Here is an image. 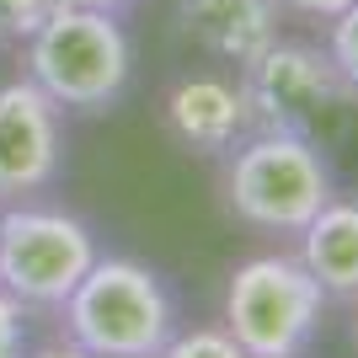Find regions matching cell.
<instances>
[{
	"label": "cell",
	"instance_id": "52a82bcc",
	"mask_svg": "<svg viewBox=\"0 0 358 358\" xmlns=\"http://www.w3.org/2000/svg\"><path fill=\"white\" fill-rule=\"evenodd\" d=\"M64 171V113L16 75L0 86V209L32 203Z\"/></svg>",
	"mask_w": 358,
	"mask_h": 358
},
{
	"label": "cell",
	"instance_id": "2e32d148",
	"mask_svg": "<svg viewBox=\"0 0 358 358\" xmlns=\"http://www.w3.org/2000/svg\"><path fill=\"white\" fill-rule=\"evenodd\" d=\"M27 358H96V353H86L80 343H70V337H59V343H43V348H32Z\"/></svg>",
	"mask_w": 358,
	"mask_h": 358
},
{
	"label": "cell",
	"instance_id": "3957f363",
	"mask_svg": "<svg viewBox=\"0 0 358 358\" xmlns=\"http://www.w3.org/2000/svg\"><path fill=\"white\" fill-rule=\"evenodd\" d=\"M134 75L129 27L107 11L54 6L27 38V80L59 113H107L118 107Z\"/></svg>",
	"mask_w": 358,
	"mask_h": 358
},
{
	"label": "cell",
	"instance_id": "6da1fadb",
	"mask_svg": "<svg viewBox=\"0 0 358 358\" xmlns=\"http://www.w3.org/2000/svg\"><path fill=\"white\" fill-rule=\"evenodd\" d=\"M59 310L64 337L96 358H155L177 331V294L134 257H96Z\"/></svg>",
	"mask_w": 358,
	"mask_h": 358
},
{
	"label": "cell",
	"instance_id": "5bb4252c",
	"mask_svg": "<svg viewBox=\"0 0 358 358\" xmlns=\"http://www.w3.org/2000/svg\"><path fill=\"white\" fill-rule=\"evenodd\" d=\"M27 305L0 289V358H27Z\"/></svg>",
	"mask_w": 358,
	"mask_h": 358
},
{
	"label": "cell",
	"instance_id": "ac0fdd59",
	"mask_svg": "<svg viewBox=\"0 0 358 358\" xmlns=\"http://www.w3.org/2000/svg\"><path fill=\"white\" fill-rule=\"evenodd\" d=\"M353 343H358V327H353Z\"/></svg>",
	"mask_w": 358,
	"mask_h": 358
},
{
	"label": "cell",
	"instance_id": "7c38bea8",
	"mask_svg": "<svg viewBox=\"0 0 358 358\" xmlns=\"http://www.w3.org/2000/svg\"><path fill=\"white\" fill-rule=\"evenodd\" d=\"M327 59H331V70L343 75V86L353 91V102H358V0L327 22Z\"/></svg>",
	"mask_w": 358,
	"mask_h": 358
},
{
	"label": "cell",
	"instance_id": "277c9868",
	"mask_svg": "<svg viewBox=\"0 0 358 358\" xmlns=\"http://www.w3.org/2000/svg\"><path fill=\"white\" fill-rule=\"evenodd\" d=\"M321 315L327 294L289 252L246 257L224 284V331L252 358H305L321 331Z\"/></svg>",
	"mask_w": 358,
	"mask_h": 358
},
{
	"label": "cell",
	"instance_id": "8fae6325",
	"mask_svg": "<svg viewBox=\"0 0 358 358\" xmlns=\"http://www.w3.org/2000/svg\"><path fill=\"white\" fill-rule=\"evenodd\" d=\"M155 358H252L224 327H177Z\"/></svg>",
	"mask_w": 358,
	"mask_h": 358
},
{
	"label": "cell",
	"instance_id": "8992f818",
	"mask_svg": "<svg viewBox=\"0 0 358 358\" xmlns=\"http://www.w3.org/2000/svg\"><path fill=\"white\" fill-rule=\"evenodd\" d=\"M236 80H241V96H246V113H252V134H305V139H315L331 113H343L353 102L343 75L331 70L327 48L305 43V38H278L246 70H236Z\"/></svg>",
	"mask_w": 358,
	"mask_h": 358
},
{
	"label": "cell",
	"instance_id": "9a60e30c",
	"mask_svg": "<svg viewBox=\"0 0 358 358\" xmlns=\"http://www.w3.org/2000/svg\"><path fill=\"white\" fill-rule=\"evenodd\" d=\"M289 16H305V22H331L337 11H348L353 0H278Z\"/></svg>",
	"mask_w": 358,
	"mask_h": 358
},
{
	"label": "cell",
	"instance_id": "5b68a950",
	"mask_svg": "<svg viewBox=\"0 0 358 358\" xmlns=\"http://www.w3.org/2000/svg\"><path fill=\"white\" fill-rule=\"evenodd\" d=\"M96 257V230L80 214L48 203L0 209V289L16 294L27 310H59Z\"/></svg>",
	"mask_w": 358,
	"mask_h": 358
},
{
	"label": "cell",
	"instance_id": "30bf717a",
	"mask_svg": "<svg viewBox=\"0 0 358 358\" xmlns=\"http://www.w3.org/2000/svg\"><path fill=\"white\" fill-rule=\"evenodd\" d=\"M299 262L327 299H353L358 305V198L331 193L305 230H299Z\"/></svg>",
	"mask_w": 358,
	"mask_h": 358
},
{
	"label": "cell",
	"instance_id": "7a4b0ae2",
	"mask_svg": "<svg viewBox=\"0 0 358 358\" xmlns=\"http://www.w3.org/2000/svg\"><path fill=\"white\" fill-rule=\"evenodd\" d=\"M224 209L246 230L262 236H299L321 214L337 177L321 145L305 134H246L224 155Z\"/></svg>",
	"mask_w": 358,
	"mask_h": 358
},
{
	"label": "cell",
	"instance_id": "4fadbf2b",
	"mask_svg": "<svg viewBox=\"0 0 358 358\" xmlns=\"http://www.w3.org/2000/svg\"><path fill=\"white\" fill-rule=\"evenodd\" d=\"M48 11L54 0H0V43H27Z\"/></svg>",
	"mask_w": 358,
	"mask_h": 358
},
{
	"label": "cell",
	"instance_id": "ba28073f",
	"mask_svg": "<svg viewBox=\"0 0 358 358\" xmlns=\"http://www.w3.org/2000/svg\"><path fill=\"white\" fill-rule=\"evenodd\" d=\"M161 123L171 145L198 161H224L252 134V113L241 96V80L224 70H187L161 96Z\"/></svg>",
	"mask_w": 358,
	"mask_h": 358
},
{
	"label": "cell",
	"instance_id": "e0dca14e",
	"mask_svg": "<svg viewBox=\"0 0 358 358\" xmlns=\"http://www.w3.org/2000/svg\"><path fill=\"white\" fill-rule=\"evenodd\" d=\"M54 6H75V11H107V16H123L134 0H54Z\"/></svg>",
	"mask_w": 358,
	"mask_h": 358
},
{
	"label": "cell",
	"instance_id": "9c48e42d",
	"mask_svg": "<svg viewBox=\"0 0 358 358\" xmlns=\"http://www.w3.org/2000/svg\"><path fill=\"white\" fill-rule=\"evenodd\" d=\"M284 16L278 0H177V32L224 70H246L262 48L278 43Z\"/></svg>",
	"mask_w": 358,
	"mask_h": 358
}]
</instances>
